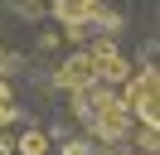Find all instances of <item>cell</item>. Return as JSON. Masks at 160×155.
Returning <instances> with one entry per match:
<instances>
[{
  "label": "cell",
  "mask_w": 160,
  "mask_h": 155,
  "mask_svg": "<svg viewBox=\"0 0 160 155\" xmlns=\"http://www.w3.org/2000/svg\"><path fill=\"white\" fill-rule=\"evenodd\" d=\"M73 112H78V121L88 126L97 141H126L131 136V112L126 102H121L117 87H88V92H73Z\"/></svg>",
  "instance_id": "obj_1"
},
{
  "label": "cell",
  "mask_w": 160,
  "mask_h": 155,
  "mask_svg": "<svg viewBox=\"0 0 160 155\" xmlns=\"http://www.w3.org/2000/svg\"><path fill=\"white\" fill-rule=\"evenodd\" d=\"M121 102H126L131 121H141L146 131H155V121H160V73H155V63H146L136 78H126Z\"/></svg>",
  "instance_id": "obj_2"
},
{
  "label": "cell",
  "mask_w": 160,
  "mask_h": 155,
  "mask_svg": "<svg viewBox=\"0 0 160 155\" xmlns=\"http://www.w3.org/2000/svg\"><path fill=\"white\" fill-rule=\"evenodd\" d=\"M49 15H53V19H58V24H63V29H68V34H73V39H78V34H82V29H88V24H92V19H97V15H102V0H53V5H49Z\"/></svg>",
  "instance_id": "obj_3"
},
{
  "label": "cell",
  "mask_w": 160,
  "mask_h": 155,
  "mask_svg": "<svg viewBox=\"0 0 160 155\" xmlns=\"http://www.w3.org/2000/svg\"><path fill=\"white\" fill-rule=\"evenodd\" d=\"M53 82H58L68 97H73V92H88V87H97V68H92V53H88V48H82V53H73L68 63L53 73Z\"/></svg>",
  "instance_id": "obj_4"
},
{
  "label": "cell",
  "mask_w": 160,
  "mask_h": 155,
  "mask_svg": "<svg viewBox=\"0 0 160 155\" xmlns=\"http://www.w3.org/2000/svg\"><path fill=\"white\" fill-rule=\"evenodd\" d=\"M88 53H92V68H97V82H102V87H112V82H126V78H131V68H126V58H121V48H117V44L97 39Z\"/></svg>",
  "instance_id": "obj_5"
},
{
  "label": "cell",
  "mask_w": 160,
  "mask_h": 155,
  "mask_svg": "<svg viewBox=\"0 0 160 155\" xmlns=\"http://www.w3.org/2000/svg\"><path fill=\"white\" fill-rule=\"evenodd\" d=\"M15 150H20V155H44V150H49V136H44V131H24L20 141H15Z\"/></svg>",
  "instance_id": "obj_6"
}]
</instances>
